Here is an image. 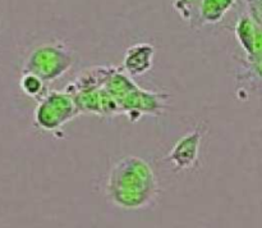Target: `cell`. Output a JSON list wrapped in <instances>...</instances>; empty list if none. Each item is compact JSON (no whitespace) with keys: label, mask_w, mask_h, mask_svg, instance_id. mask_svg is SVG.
<instances>
[{"label":"cell","mask_w":262,"mask_h":228,"mask_svg":"<svg viewBox=\"0 0 262 228\" xmlns=\"http://www.w3.org/2000/svg\"><path fill=\"white\" fill-rule=\"evenodd\" d=\"M64 91L73 97L83 114L115 117L125 115L137 122L143 115H160L168 108L169 96L163 92L141 89L125 73L114 66H97L79 73Z\"/></svg>","instance_id":"cell-1"},{"label":"cell","mask_w":262,"mask_h":228,"mask_svg":"<svg viewBox=\"0 0 262 228\" xmlns=\"http://www.w3.org/2000/svg\"><path fill=\"white\" fill-rule=\"evenodd\" d=\"M158 194V181L145 159L128 155L113 165L106 181V195L120 209L148 206Z\"/></svg>","instance_id":"cell-2"},{"label":"cell","mask_w":262,"mask_h":228,"mask_svg":"<svg viewBox=\"0 0 262 228\" xmlns=\"http://www.w3.org/2000/svg\"><path fill=\"white\" fill-rule=\"evenodd\" d=\"M79 114L78 107L68 92L53 90L40 99L35 122L41 130L56 131Z\"/></svg>","instance_id":"cell-3"},{"label":"cell","mask_w":262,"mask_h":228,"mask_svg":"<svg viewBox=\"0 0 262 228\" xmlns=\"http://www.w3.org/2000/svg\"><path fill=\"white\" fill-rule=\"evenodd\" d=\"M73 64L72 51L63 44L43 45L31 56L27 73L40 77L43 82H51L63 77Z\"/></svg>","instance_id":"cell-4"},{"label":"cell","mask_w":262,"mask_h":228,"mask_svg":"<svg viewBox=\"0 0 262 228\" xmlns=\"http://www.w3.org/2000/svg\"><path fill=\"white\" fill-rule=\"evenodd\" d=\"M202 135L199 130L187 133L174 145L168 159L178 169H189L197 163L201 148Z\"/></svg>","instance_id":"cell-5"},{"label":"cell","mask_w":262,"mask_h":228,"mask_svg":"<svg viewBox=\"0 0 262 228\" xmlns=\"http://www.w3.org/2000/svg\"><path fill=\"white\" fill-rule=\"evenodd\" d=\"M155 49L150 44H136L128 48L123 59V71L130 77L142 76L148 72L154 63Z\"/></svg>","instance_id":"cell-6"},{"label":"cell","mask_w":262,"mask_h":228,"mask_svg":"<svg viewBox=\"0 0 262 228\" xmlns=\"http://www.w3.org/2000/svg\"><path fill=\"white\" fill-rule=\"evenodd\" d=\"M45 84L46 82H43L40 77L32 73H26L22 78V89L28 96L36 97V99H41L49 92Z\"/></svg>","instance_id":"cell-7"},{"label":"cell","mask_w":262,"mask_h":228,"mask_svg":"<svg viewBox=\"0 0 262 228\" xmlns=\"http://www.w3.org/2000/svg\"><path fill=\"white\" fill-rule=\"evenodd\" d=\"M250 9L252 19L262 26V0H250Z\"/></svg>","instance_id":"cell-8"}]
</instances>
